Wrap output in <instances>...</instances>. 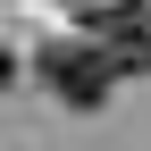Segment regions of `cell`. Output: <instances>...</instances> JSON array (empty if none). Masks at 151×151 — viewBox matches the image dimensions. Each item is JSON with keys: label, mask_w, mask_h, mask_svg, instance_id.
Masks as SVG:
<instances>
[{"label": "cell", "mask_w": 151, "mask_h": 151, "mask_svg": "<svg viewBox=\"0 0 151 151\" xmlns=\"http://www.w3.org/2000/svg\"><path fill=\"white\" fill-rule=\"evenodd\" d=\"M34 67H42V84L59 92L67 109H101V92H109V76H118V67H109V50L92 42V34H84V42H50V50H42Z\"/></svg>", "instance_id": "cell-1"}, {"label": "cell", "mask_w": 151, "mask_h": 151, "mask_svg": "<svg viewBox=\"0 0 151 151\" xmlns=\"http://www.w3.org/2000/svg\"><path fill=\"white\" fill-rule=\"evenodd\" d=\"M9 84H17V59H9V50H0V92H9Z\"/></svg>", "instance_id": "cell-3"}, {"label": "cell", "mask_w": 151, "mask_h": 151, "mask_svg": "<svg viewBox=\"0 0 151 151\" xmlns=\"http://www.w3.org/2000/svg\"><path fill=\"white\" fill-rule=\"evenodd\" d=\"M84 34L109 50V67H118V76H143V67H151V17L134 9V0H118V9H101V17H84Z\"/></svg>", "instance_id": "cell-2"}]
</instances>
